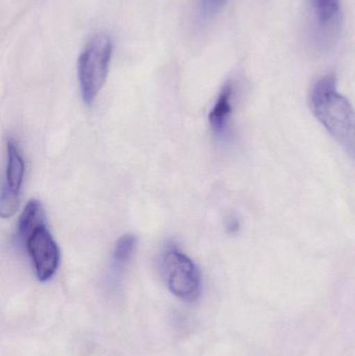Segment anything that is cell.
Listing matches in <instances>:
<instances>
[{
  "label": "cell",
  "mask_w": 355,
  "mask_h": 356,
  "mask_svg": "<svg viewBox=\"0 0 355 356\" xmlns=\"http://www.w3.org/2000/svg\"><path fill=\"white\" fill-rule=\"evenodd\" d=\"M229 0H200V13L202 18L210 19L216 16Z\"/></svg>",
  "instance_id": "obj_10"
},
{
  "label": "cell",
  "mask_w": 355,
  "mask_h": 356,
  "mask_svg": "<svg viewBox=\"0 0 355 356\" xmlns=\"http://www.w3.org/2000/svg\"><path fill=\"white\" fill-rule=\"evenodd\" d=\"M160 271L167 288L183 301L196 300L201 293V274L197 265L174 245H168L160 255Z\"/></svg>",
  "instance_id": "obj_3"
},
{
  "label": "cell",
  "mask_w": 355,
  "mask_h": 356,
  "mask_svg": "<svg viewBox=\"0 0 355 356\" xmlns=\"http://www.w3.org/2000/svg\"><path fill=\"white\" fill-rule=\"evenodd\" d=\"M137 248V238L133 234H125L121 236L115 245L113 252V261L115 267L123 268L126 266L133 257Z\"/></svg>",
  "instance_id": "obj_9"
},
{
  "label": "cell",
  "mask_w": 355,
  "mask_h": 356,
  "mask_svg": "<svg viewBox=\"0 0 355 356\" xmlns=\"http://www.w3.org/2000/svg\"><path fill=\"white\" fill-rule=\"evenodd\" d=\"M25 175V162L18 144L8 140L6 144V165L0 198V213L3 219L14 216L20 204Z\"/></svg>",
  "instance_id": "obj_5"
},
{
  "label": "cell",
  "mask_w": 355,
  "mask_h": 356,
  "mask_svg": "<svg viewBox=\"0 0 355 356\" xmlns=\"http://www.w3.org/2000/svg\"><path fill=\"white\" fill-rule=\"evenodd\" d=\"M310 102L319 122L355 161V108L338 91L335 75H325L315 83Z\"/></svg>",
  "instance_id": "obj_1"
},
{
  "label": "cell",
  "mask_w": 355,
  "mask_h": 356,
  "mask_svg": "<svg viewBox=\"0 0 355 356\" xmlns=\"http://www.w3.org/2000/svg\"><path fill=\"white\" fill-rule=\"evenodd\" d=\"M308 6L315 41L321 49L331 47L341 26V2L340 0H308Z\"/></svg>",
  "instance_id": "obj_6"
},
{
  "label": "cell",
  "mask_w": 355,
  "mask_h": 356,
  "mask_svg": "<svg viewBox=\"0 0 355 356\" xmlns=\"http://www.w3.org/2000/svg\"><path fill=\"white\" fill-rule=\"evenodd\" d=\"M113 54V40L98 33L85 46L77 63L81 98L88 106L95 102L108 77Z\"/></svg>",
  "instance_id": "obj_2"
},
{
  "label": "cell",
  "mask_w": 355,
  "mask_h": 356,
  "mask_svg": "<svg viewBox=\"0 0 355 356\" xmlns=\"http://www.w3.org/2000/svg\"><path fill=\"white\" fill-rule=\"evenodd\" d=\"M40 282H47L56 275L60 266V252L47 224L35 228L22 243Z\"/></svg>",
  "instance_id": "obj_4"
},
{
  "label": "cell",
  "mask_w": 355,
  "mask_h": 356,
  "mask_svg": "<svg viewBox=\"0 0 355 356\" xmlns=\"http://www.w3.org/2000/svg\"><path fill=\"white\" fill-rule=\"evenodd\" d=\"M233 85L231 83H226L219 94L208 115L210 129L214 131L215 135L219 137H225L229 134L233 110Z\"/></svg>",
  "instance_id": "obj_7"
},
{
  "label": "cell",
  "mask_w": 355,
  "mask_h": 356,
  "mask_svg": "<svg viewBox=\"0 0 355 356\" xmlns=\"http://www.w3.org/2000/svg\"><path fill=\"white\" fill-rule=\"evenodd\" d=\"M46 223L45 211L43 205L37 199H31L25 205L17 226V236L19 242L22 244L23 241L39 226Z\"/></svg>",
  "instance_id": "obj_8"
}]
</instances>
